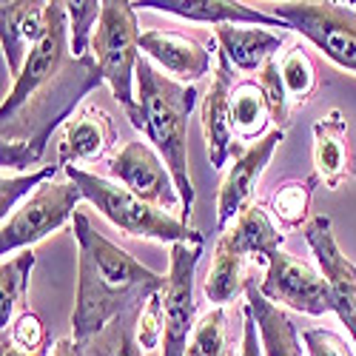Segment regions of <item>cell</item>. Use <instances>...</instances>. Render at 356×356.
I'll use <instances>...</instances> for the list:
<instances>
[{
	"label": "cell",
	"instance_id": "4",
	"mask_svg": "<svg viewBox=\"0 0 356 356\" xmlns=\"http://www.w3.org/2000/svg\"><path fill=\"white\" fill-rule=\"evenodd\" d=\"M66 180H72L83 200H88L95 209L114 225L120 228L126 236H137V240H154L163 245H177V243H188L200 231L188 228V222L171 217L168 211H160L154 205L143 202L134 197L126 186H117L100 174H92L80 165H66Z\"/></svg>",
	"mask_w": 356,
	"mask_h": 356
},
{
	"label": "cell",
	"instance_id": "12",
	"mask_svg": "<svg viewBox=\"0 0 356 356\" xmlns=\"http://www.w3.org/2000/svg\"><path fill=\"white\" fill-rule=\"evenodd\" d=\"M282 140H285V131L271 129L262 140H257L254 145L245 148V152L236 154L234 165L222 177V186L217 191V225H220V231H225L251 205V194H254L262 171L268 168V163H271V157Z\"/></svg>",
	"mask_w": 356,
	"mask_h": 356
},
{
	"label": "cell",
	"instance_id": "25",
	"mask_svg": "<svg viewBox=\"0 0 356 356\" xmlns=\"http://www.w3.org/2000/svg\"><path fill=\"white\" fill-rule=\"evenodd\" d=\"M35 268V254L32 248L20 251L12 259H3V268H0V328L6 334V325H12L15 311L23 305L26 300V288H29V277Z\"/></svg>",
	"mask_w": 356,
	"mask_h": 356
},
{
	"label": "cell",
	"instance_id": "30",
	"mask_svg": "<svg viewBox=\"0 0 356 356\" xmlns=\"http://www.w3.org/2000/svg\"><path fill=\"white\" fill-rule=\"evenodd\" d=\"M186 356H228L225 348V311L211 308L205 316L197 319V328L188 342Z\"/></svg>",
	"mask_w": 356,
	"mask_h": 356
},
{
	"label": "cell",
	"instance_id": "16",
	"mask_svg": "<svg viewBox=\"0 0 356 356\" xmlns=\"http://www.w3.org/2000/svg\"><path fill=\"white\" fill-rule=\"evenodd\" d=\"M117 145V129L111 114L100 106H83L63 129L57 143V163L63 168L77 163H97Z\"/></svg>",
	"mask_w": 356,
	"mask_h": 356
},
{
	"label": "cell",
	"instance_id": "23",
	"mask_svg": "<svg viewBox=\"0 0 356 356\" xmlns=\"http://www.w3.org/2000/svg\"><path fill=\"white\" fill-rule=\"evenodd\" d=\"M271 123V108L257 80H240L231 92V126L240 140H262Z\"/></svg>",
	"mask_w": 356,
	"mask_h": 356
},
{
	"label": "cell",
	"instance_id": "27",
	"mask_svg": "<svg viewBox=\"0 0 356 356\" xmlns=\"http://www.w3.org/2000/svg\"><path fill=\"white\" fill-rule=\"evenodd\" d=\"M280 74L285 83V92L291 97L293 106H302L314 97L316 86H319V74H316V63L308 54L305 46H291L282 57H280Z\"/></svg>",
	"mask_w": 356,
	"mask_h": 356
},
{
	"label": "cell",
	"instance_id": "21",
	"mask_svg": "<svg viewBox=\"0 0 356 356\" xmlns=\"http://www.w3.org/2000/svg\"><path fill=\"white\" fill-rule=\"evenodd\" d=\"M214 43L228 57V63L240 72H262V66L282 49L285 38L265 32V29H248V26H217Z\"/></svg>",
	"mask_w": 356,
	"mask_h": 356
},
{
	"label": "cell",
	"instance_id": "18",
	"mask_svg": "<svg viewBox=\"0 0 356 356\" xmlns=\"http://www.w3.org/2000/svg\"><path fill=\"white\" fill-rule=\"evenodd\" d=\"M314 177L337 191L348 177H353L350 148H348V120L339 108H331L314 123Z\"/></svg>",
	"mask_w": 356,
	"mask_h": 356
},
{
	"label": "cell",
	"instance_id": "13",
	"mask_svg": "<svg viewBox=\"0 0 356 356\" xmlns=\"http://www.w3.org/2000/svg\"><path fill=\"white\" fill-rule=\"evenodd\" d=\"M234 72L222 51H217V69L209 92L202 97V137H205V154H209L211 168H225L234 143L231 126V92H234Z\"/></svg>",
	"mask_w": 356,
	"mask_h": 356
},
{
	"label": "cell",
	"instance_id": "7",
	"mask_svg": "<svg viewBox=\"0 0 356 356\" xmlns=\"http://www.w3.org/2000/svg\"><path fill=\"white\" fill-rule=\"evenodd\" d=\"M80 200L83 194L72 180L66 183L51 180L40 186L9 220H3V228H0V254H3V259L12 257L15 251L32 248L35 243L46 240L51 231L74 220Z\"/></svg>",
	"mask_w": 356,
	"mask_h": 356
},
{
	"label": "cell",
	"instance_id": "20",
	"mask_svg": "<svg viewBox=\"0 0 356 356\" xmlns=\"http://www.w3.org/2000/svg\"><path fill=\"white\" fill-rule=\"evenodd\" d=\"M245 305L251 308V314L257 319V331H259L265 356H302L296 325L291 322V316L285 311H280V305L265 300L254 274L245 282Z\"/></svg>",
	"mask_w": 356,
	"mask_h": 356
},
{
	"label": "cell",
	"instance_id": "19",
	"mask_svg": "<svg viewBox=\"0 0 356 356\" xmlns=\"http://www.w3.org/2000/svg\"><path fill=\"white\" fill-rule=\"evenodd\" d=\"M220 240H225L234 251H240L245 259H254L259 265H268V259L282 251L285 234L274 222L271 211L262 209L259 202H251L248 209L231 222V228L222 231Z\"/></svg>",
	"mask_w": 356,
	"mask_h": 356
},
{
	"label": "cell",
	"instance_id": "33",
	"mask_svg": "<svg viewBox=\"0 0 356 356\" xmlns=\"http://www.w3.org/2000/svg\"><path fill=\"white\" fill-rule=\"evenodd\" d=\"M9 342L26 353H38L43 348H51L49 342V328H46V322L35 314V311H29L23 308L15 322L9 325Z\"/></svg>",
	"mask_w": 356,
	"mask_h": 356
},
{
	"label": "cell",
	"instance_id": "36",
	"mask_svg": "<svg viewBox=\"0 0 356 356\" xmlns=\"http://www.w3.org/2000/svg\"><path fill=\"white\" fill-rule=\"evenodd\" d=\"M51 356H80V348L74 339H57L51 348Z\"/></svg>",
	"mask_w": 356,
	"mask_h": 356
},
{
	"label": "cell",
	"instance_id": "5",
	"mask_svg": "<svg viewBox=\"0 0 356 356\" xmlns=\"http://www.w3.org/2000/svg\"><path fill=\"white\" fill-rule=\"evenodd\" d=\"M140 29H137V9L129 0H103V17L97 23L92 54L103 80L111 86L114 100L123 106L126 117L137 131L145 129L143 108L134 97L137 83V63H140Z\"/></svg>",
	"mask_w": 356,
	"mask_h": 356
},
{
	"label": "cell",
	"instance_id": "6",
	"mask_svg": "<svg viewBox=\"0 0 356 356\" xmlns=\"http://www.w3.org/2000/svg\"><path fill=\"white\" fill-rule=\"evenodd\" d=\"M271 15L285 20L291 32L314 43L339 69L356 74V9L328 0H288L274 3Z\"/></svg>",
	"mask_w": 356,
	"mask_h": 356
},
{
	"label": "cell",
	"instance_id": "22",
	"mask_svg": "<svg viewBox=\"0 0 356 356\" xmlns=\"http://www.w3.org/2000/svg\"><path fill=\"white\" fill-rule=\"evenodd\" d=\"M245 257L240 251H234L225 240H217V251H214V262L202 282V293L205 300L214 302V308L228 305L231 300L240 296V291H245V282L251 274H245Z\"/></svg>",
	"mask_w": 356,
	"mask_h": 356
},
{
	"label": "cell",
	"instance_id": "2",
	"mask_svg": "<svg viewBox=\"0 0 356 356\" xmlns=\"http://www.w3.org/2000/svg\"><path fill=\"white\" fill-rule=\"evenodd\" d=\"M74 240H77V296L72 311V339L77 348L92 342L108 325L157 291H165L168 277L154 274L137 262L126 248L95 228L86 211H74Z\"/></svg>",
	"mask_w": 356,
	"mask_h": 356
},
{
	"label": "cell",
	"instance_id": "1",
	"mask_svg": "<svg viewBox=\"0 0 356 356\" xmlns=\"http://www.w3.org/2000/svg\"><path fill=\"white\" fill-rule=\"evenodd\" d=\"M106 80L92 57H74L66 3L46 6V35L29 54L20 77L0 106V165L3 174L35 165L63 120L69 123L80 100Z\"/></svg>",
	"mask_w": 356,
	"mask_h": 356
},
{
	"label": "cell",
	"instance_id": "17",
	"mask_svg": "<svg viewBox=\"0 0 356 356\" xmlns=\"http://www.w3.org/2000/svg\"><path fill=\"white\" fill-rule=\"evenodd\" d=\"M46 6L40 0H3L0 3V43L12 80L20 77L29 54L46 35Z\"/></svg>",
	"mask_w": 356,
	"mask_h": 356
},
{
	"label": "cell",
	"instance_id": "15",
	"mask_svg": "<svg viewBox=\"0 0 356 356\" xmlns=\"http://www.w3.org/2000/svg\"><path fill=\"white\" fill-rule=\"evenodd\" d=\"M214 43H200L188 35L168 32V29H148L140 35V51L157 60L168 74L183 80L186 86L202 80L211 69Z\"/></svg>",
	"mask_w": 356,
	"mask_h": 356
},
{
	"label": "cell",
	"instance_id": "31",
	"mask_svg": "<svg viewBox=\"0 0 356 356\" xmlns=\"http://www.w3.org/2000/svg\"><path fill=\"white\" fill-rule=\"evenodd\" d=\"M259 86H262V92H265V100H268L274 129L285 131L291 126V97L285 92V83H282V74H280V60H277V57H271V60L262 66Z\"/></svg>",
	"mask_w": 356,
	"mask_h": 356
},
{
	"label": "cell",
	"instance_id": "24",
	"mask_svg": "<svg viewBox=\"0 0 356 356\" xmlns=\"http://www.w3.org/2000/svg\"><path fill=\"white\" fill-rule=\"evenodd\" d=\"M316 186H319L316 177H308V180H285L277 186V191L268 200V211L280 222V228L293 231V228L308 225L311 197Z\"/></svg>",
	"mask_w": 356,
	"mask_h": 356
},
{
	"label": "cell",
	"instance_id": "35",
	"mask_svg": "<svg viewBox=\"0 0 356 356\" xmlns=\"http://www.w3.org/2000/svg\"><path fill=\"white\" fill-rule=\"evenodd\" d=\"M228 356H265L262 353V342H259V331H257V319H254L248 305L243 308V342H240V350L228 353Z\"/></svg>",
	"mask_w": 356,
	"mask_h": 356
},
{
	"label": "cell",
	"instance_id": "11",
	"mask_svg": "<svg viewBox=\"0 0 356 356\" xmlns=\"http://www.w3.org/2000/svg\"><path fill=\"white\" fill-rule=\"evenodd\" d=\"M302 236L316 257L319 274L325 277V282L331 288L334 314L339 316L350 339L356 342V265L342 254L337 236H334L331 217L319 214V217L308 220V225L302 228Z\"/></svg>",
	"mask_w": 356,
	"mask_h": 356
},
{
	"label": "cell",
	"instance_id": "29",
	"mask_svg": "<svg viewBox=\"0 0 356 356\" xmlns=\"http://www.w3.org/2000/svg\"><path fill=\"white\" fill-rule=\"evenodd\" d=\"M57 171H63V165H43L38 171H29V174H3V180H0V214L3 220H9L17 209L15 205L26 197H32L40 186L51 183Z\"/></svg>",
	"mask_w": 356,
	"mask_h": 356
},
{
	"label": "cell",
	"instance_id": "14",
	"mask_svg": "<svg viewBox=\"0 0 356 356\" xmlns=\"http://www.w3.org/2000/svg\"><path fill=\"white\" fill-rule=\"evenodd\" d=\"M134 9L163 12L194 23H214V26H262V29H288L285 20L271 12L254 9L240 0H137Z\"/></svg>",
	"mask_w": 356,
	"mask_h": 356
},
{
	"label": "cell",
	"instance_id": "26",
	"mask_svg": "<svg viewBox=\"0 0 356 356\" xmlns=\"http://www.w3.org/2000/svg\"><path fill=\"white\" fill-rule=\"evenodd\" d=\"M140 311L143 308H134L123 316H117L103 334H97L92 342L80 348V356H143V348L137 342Z\"/></svg>",
	"mask_w": 356,
	"mask_h": 356
},
{
	"label": "cell",
	"instance_id": "28",
	"mask_svg": "<svg viewBox=\"0 0 356 356\" xmlns=\"http://www.w3.org/2000/svg\"><path fill=\"white\" fill-rule=\"evenodd\" d=\"M69 38H72V54L74 57H92V43L97 23L103 17V3L97 0H69Z\"/></svg>",
	"mask_w": 356,
	"mask_h": 356
},
{
	"label": "cell",
	"instance_id": "10",
	"mask_svg": "<svg viewBox=\"0 0 356 356\" xmlns=\"http://www.w3.org/2000/svg\"><path fill=\"white\" fill-rule=\"evenodd\" d=\"M108 171L114 180H120V186H126L143 202L154 205L160 211H183V200L174 186L171 171L148 143H126L111 157Z\"/></svg>",
	"mask_w": 356,
	"mask_h": 356
},
{
	"label": "cell",
	"instance_id": "9",
	"mask_svg": "<svg viewBox=\"0 0 356 356\" xmlns=\"http://www.w3.org/2000/svg\"><path fill=\"white\" fill-rule=\"evenodd\" d=\"M259 291L274 305L280 302V305H288L291 311H300L308 316L334 314V296L325 277L288 251H277L268 259Z\"/></svg>",
	"mask_w": 356,
	"mask_h": 356
},
{
	"label": "cell",
	"instance_id": "8",
	"mask_svg": "<svg viewBox=\"0 0 356 356\" xmlns=\"http://www.w3.org/2000/svg\"><path fill=\"white\" fill-rule=\"evenodd\" d=\"M202 234L188 243H177L168 251V282L163 291L165 300V337L160 356H186L191 334L197 328V302H194V277L202 257Z\"/></svg>",
	"mask_w": 356,
	"mask_h": 356
},
{
	"label": "cell",
	"instance_id": "32",
	"mask_svg": "<svg viewBox=\"0 0 356 356\" xmlns=\"http://www.w3.org/2000/svg\"><path fill=\"white\" fill-rule=\"evenodd\" d=\"M163 337H165V300H163V291H157V293L148 296L143 311H140L137 342L145 353V350L163 348Z\"/></svg>",
	"mask_w": 356,
	"mask_h": 356
},
{
	"label": "cell",
	"instance_id": "37",
	"mask_svg": "<svg viewBox=\"0 0 356 356\" xmlns=\"http://www.w3.org/2000/svg\"><path fill=\"white\" fill-rule=\"evenodd\" d=\"M3 356H51V348H43V350H38V353H26V350L15 348V345L3 337Z\"/></svg>",
	"mask_w": 356,
	"mask_h": 356
},
{
	"label": "cell",
	"instance_id": "3",
	"mask_svg": "<svg viewBox=\"0 0 356 356\" xmlns=\"http://www.w3.org/2000/svg\"><path fill=\"white\" fill-rule=\"evenodd\" d=\"M197 88L168 80L152 63L140 57L137 63V100L143 108V134L148 137L174 177V186L183 200V222L194 211L197 191L188 174V117L197 106Z\"/></svg>",
	"mask_w": 356,
	"mask_h": 356
},
{
	"label": "cell",
	"instance_id": "34",
	"mask_svg": "<svg viewBox=\"0 0 356 356\" xmlns=\"http://www.w3.org/2000/svg\"><path fill=\"white\" fill-rule=\"evenodd\" d=\"M302 342L308 356H353L348 339L328 328H308L302 334Z\"/></svg>",
	"mask_w": 356,
	"mask_h": 356
}]
</instances>
